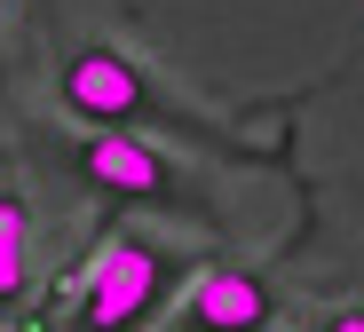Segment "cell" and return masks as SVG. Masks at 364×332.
<instances>
[{
    "label": "cell",
    "mask_w": 364,
    "mask_h": 332,
    "mask_svg": "<svg viewBox=\"0 0 364 332\" xmlns=\"http://www.w3.org/2000/svg\"><path fill=\"white\" fill-rule=\"evenodd\" d=\"M72 174L111 214H182V222L222 230V206L206 198V182H191L182 159L159 151L143 127H80L72 135Z\"/></svg>",
    "instance_id": "obj_2"
},
{
    "label": "cell",
    "mask_w": 364,
    "mask_h": 332,
    "mask_svg": "<svg viewBox=\"0 0 364 332\" xmlns=\"http://www.w3.org/2000/svg\"><path fill=\"white\" fill-rule=\"evenodd\" d=\"M285 316V293L254 269V261L237 253H206L191 277H182V293L166 301V332H277Z\"/></svg>",
    "instance_id": "obj_4"
},
{
    "label": "cell",
    "mask_w": 364,
    "mask_h": 332,
    "mask_svg": "<svg viewBox=\"0 0 364 332\" xmlns=\"http://www.w3.org/2000/svg\"><path fill=\"white\" fill-rule=\"evenodd\" d=\"M198 269V253H182L151 230H119L64 309V332H151L166 316V301L182 293V277Z\"/></svg>",
    "instance_id": "obj_3"
},
{
    "label": "cell",
    "mask_w": 364,
    "mask_h": 332,
    "mask_svg": "<svg viewBox=\"0 0 364 332\" xmlns=\"http://www.w3.org/2000/svg\"><path fill=\"white\" fill-rule=\"evenodd\" d=\"M55 111H64L72 127H159V135L191 143L222 166H285L293 151L285 143H246V127L237 119H214L198 111L191 95H174L143 55H127L119 40H80L64 63H55Z\"/></svg>",
    "instance_id": "obj_1"
},
{
    "label": "cell",
    "mask_w": 364,
    "mask_h": 332,
    "mask_svg": "<svg viewBox=\"0 0 364 332\" xmlns=\"http://www.w3.org/2000/svg\"><path fill=\"white\" fill-rule=\"evenodd\" d=\"M317 332H364V309H333V316H325Z\"/></svg>",
    "instance_id": "obj_6"
},
{
    "label": "cell",
    "mask_w": 364,
    "mask_h": 332,
    "mask_svg": "<svg viewBox=\"0 0 364 332\" xmlns=\"http://www.w3.org/2000/svg\"><path fill=\"white\" fill-rule=\"evenodd\" d=\"M32 293V206H24V182L0 174V309H16Z\"/></svg>",
    "instance_id": "obj_5"
}]
</instances>
